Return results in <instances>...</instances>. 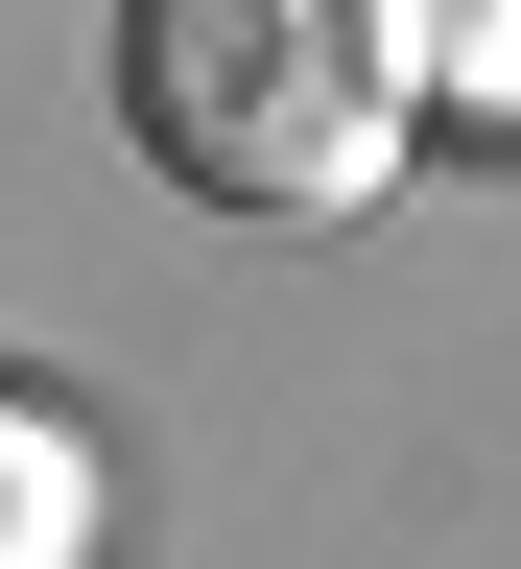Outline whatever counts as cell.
Returning a JSON list of instances; mask_svg holds the SVG:
<instances>
[{
  "label": "cell",
  "mask_w": 521,
  "mask_h": 569,
  "mask_svg": "<svg viewBox=\"0 0 521 569\" xmlns=\"http://www.w3.org/2000/svg\"><path fill=\"white\" fill-rule=\"evenodd\" d=\"M71 546H96V427L0 380V569H71Z\"/></svg>",
  "instance_id": "2"
},
{
  "label": "cell",
  "mask_w": 521,
  "mask_h": 569,
  "mask_svg": "<svg viewBox=\"0 0 521 569\" xmlns=\"http://www.w3.org/2000/svg\"><path fill=\"white\" fill-rule=\"evenodd\" d=\"M427 119L403 0H119V142L213 213H355Z\"/></svg>",
  "instance_id": "1"
}]
</instances>
